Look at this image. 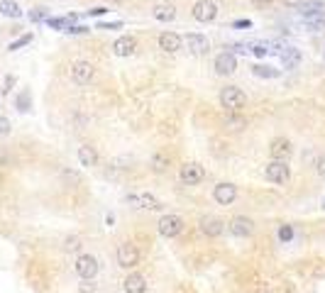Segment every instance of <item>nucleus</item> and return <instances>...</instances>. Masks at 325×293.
Segmentation results:
<instances>
[{"instance_id":"e433bc0d","label":"nucleus","mask_w":325,"mask_h":293,"mask_svg":"<svg viewBox=\"0 0 325 293\" xmlns=\"http://www.w3.org/2000/svg\"><path fill=\"white\" fill-rule=\"evenodd\" d=\"M12 83H15V76H8V79H5V88H3V90L8 93V90L12 88Z\"/></svg>"},{"instance_id":"4c0bfd02","label":"nucleus","mask_w":325,"mask_h":293,"mask_svg":"<svg viewBox=\"0 0 325 293\" xmlns=\"http://www.w3.org/2000/svg\"><path fill=\"white\" fill-rule=\"evenodd\" d=\"M235 27H247V30H249V27H252V22H249V20H237Z\"/></svg>"},{"instance_id":"473e14b6","label":"nucleus","mask_w":325,"mask_h":293,"mask_svg":"<svg viewBox=\"0 0 325 293\" xmlns=\"http://www.w3.org/2000/svg\"><path fill=\"white\" fill-rule=\"evenodd\" d=\"M315 171H318V176L325 181V157H318V161H315Z\"/></svg>"},{"instance_id":"f8f14e48","label":"nucleus","mask_w":325,"mask_h":293,"mask_svg":"<svg viewBox=\"0 0 325 293\" xmlns=\"http://www.w3.org/2000/svg\"><path fill=\"white\" fill-rule=\"evenodd\" d=\"M186 46H189L191 54L201 57V54H208V49H211V42H208V37H205V34L191 32V34H186Z\"/></svg>"},{"instance_id":"393cba45","label":"nucleus","mask_w":325,"mask_h":293,"mask_svg":"<svg viewBox=\"0 0 325 293\" xmlns=\"http://www.w3.org/2000/svg\"><path fill=\"white\" fill-rule=\"evenodd\" d=\"M0 12H3L5 17H20V15H22L20 5H17L15 0H0Z\"/></svg>"},{"instance_id":"b1692460","label":"nucleus","mask_w":325,"mask_h":293,"mask_svg":"<svg viewBox=\"0 0 325 293\" xmlns=\"http://www.w3.org/2000/svg\"><path fill=\"white\" fill-rule=\"evenodd\" d=\"M323 10H325L323 0H308V3H303V5H301V15H303V17L318 15V12H323Z\"/></svg>"},{"instance_id":"412c9836","label":"nucleus","mask_w":325,"mask_h":293,"mask_svg":"<svg viewBox=\"0 0 325 293\" xmlns=\"http://www.w3.org/2000/svg\"><path fill=\"white\" fill-rule=\"evenodd\" d=\"M169 164H171V157H169L167 152H157V154L152 157V161H149V166H152L154 174H164V171L169 169Z\"/></svg>"},{"instance_id":"2eb2a0df","label":"nucleus","mask_w":325,"mask_h":293,"mask_svg":"<svg viewBox=\"0 0 325 293\" xmlns=\"http://www.w3.org/2000/svg\"><path fill=\"white\" fill-rule=\"evenodd\" d=\"M137 49V39L135 37H118L115 42H112V54L115 57H132Z\"/></svg>"},{"instance_id":"cd10ccee","label":"nucleus","mask_w":325,"mask_h":293,"mask_svg":"<svg viewBox=\"0 0 325 293\" xmlns=\"http://www.w3.org/2000/svg\"><path fill=\"white\" fill-rule=\"evenodd\" d=\"M30 42H32V34H22V37H20V39H15V42H12L8 49H10V52H15V49H20V46L30 44Z\"/></svg>"},{"instance_id":"7c9ffc66","label":"nucleus","mask_w":325,"mask_h":293,"mask_svg":"<svg viewBox=\"0 0 325 293\" xmlns=\"http://www.w3.org/2000/svg\"><path fill=\"white\" fill-rule=\"evenodd\" d=\"M79 247H81V239H79V237H68L66 245H64V249H68V252H76Z\"/></svg>"},{"instance_id":"c9c22d12","label":"nucleus","mask_w":325,"mask_h":293,"mask_svg":"<svg viewBox=\"0 0 325 293\" xmlns=\"http://www.w3.org/2000/svg\"><path fill=\"white\" fill-rule=\"evenodd\" d=\"M284 5H289V8H301L303 0H284Z\"/></svg>"},{"instance_id":"ddd939ff","label":"nucleus","mask_w":325,"mask_h":293,"mask_svg":"<svg viewBox=\"0 0 325 293\" xmlns=\"http://www.w3.org/2000/svg\"><path fill=\"white\" fill-rule=\"evenodd\" d=\"M215 71L220 74V76H233L237 71V59L233 52H223V54H218L215 57Z\"/></svg>"},{"instance_id":"423d86ee","label":"nucleus","mask_w":325,"mask_h":293,"mask_svg":"<svg viewBox=\"0 0 325 293\" xmlns=\"http://www.w3.org/2000/svg\"><path fill=\"white\" fill-rule=\"evenodd\" d=\"M93 76H96V66H93L90 61L79 59V61H74V64H71V81H74V83L86 86V83L93 81Z\"/></svg>"},{"instance_id":"1a4fd4ad","label":"nucleus","mask_w":325,"mask_h":293,"mask_svg":"<svg viewBox=\"0 0 325 293\" xmlns=\"http://www.w3.org/2000/svg\"><path fill=\"white\" fill-rule=\"evenodd\" d=\"M213 198L218 205H233L237 198V186L230 183V181H223L213 188Z\"/></svg>"},{"instance_id":"f257e3e1","label":"nucleus","mask_w":325,"mask_h":293,"mask_svg":"<svg viewBox=\"0 0 325 293\" xmlns=\"http://www.w3.org/2000/svg\"><path fill=\"white\" fill-rule=\"evenodd\" d=\"M220 105H223L227 113H240L247 105V95L242 88L237 86H227V88L220 90Z\"/></svg>"},{"instance_id":"6ab92c4d","label":"nucleus","mask_w":325,"mask_h":293,"mask_svg":"<svg viewBox=\"0 0 325 293\" xmlns=\"http://www.w3.org/2000/svg\"><path fill=\"white\" fill-rule=\"evenodd\" d=\"M125 293H147V279L142 274H130L123 281Z\"/></svg>"},{"instance_id":"f704fd0d","label":"nucleus","mask_w":325,"mask_h":293,"mask_svg":"<svg viewBox=\"0 0 325 293\" xmlns=\"http://www.w3.org/2000/svg\"><path fill=\"white\" fill-rule=\"evenodd\" d=\"M44 17V8H37L34 12H30V20H42Z\"/></svg>"},{"instance_id":"f3484780","label":"nucleus","mask_w":325,"mask_h":293,"mask_svg":"<svg viewBox=\"0 0 325 293\" xmlns=\"http://www.w3.org/2000/svg\"><path fill=\"white\" fill-rule=\"evenodd\" d=\"M181 42H183V39H181L176 32H169L167 30V32L159 34V49L167 52V54H176L181 49Z\"/></svg>"},{"instance_id":"2f4dec72","label":"nucleus","mask_w":325,"mask_h":293,"mask_svg":"<svg viewBox=\"0 0 325 293\" xmlns=\"http://www.w3.org/2000/svg\"><path fill=\"white\" fill-rule=\"evenodd\" d=\"M267 52H269L267 44H252V54L254 57H267Z\"/></svg>"},{"instance_id":"4be33fe9","label":"nucleus","mask_w":325,"mask_h":293,"mask_svg":"<svg viewBox=\"0 0 325 293\" xmlns=\"http://www.w3.org/2000/svg\"><path fill=\"white\" fill-rule=\"evenodd\" d=\"M281 61L286 68H296L301 64V52L296 46H286V52H281Z\"/></svg>"},{"instance_id":"a211bd4d","label":"nucleus","mask_w":325,"mask_h":293,"mask_svg":"<svg viewBox=\"0 0 325 293\" xmlns=\"http://www.w3.org/2000/svg\"><path fill=\"white\" fill-rule=\"evenodd\" d=\"M152 15H154V20L159 22H171L174 17H176V5L174 3H154V8H152Z\"/></svg>"},{"instance_id":"a878e982","label":"nucleus","mask_w":325,"mask_h":293,"mask_svg":"<svg viewBox=\"0 0 325 293\" xmlns=\"http://www.w3.org/2000/svg\"><path fill=\"white\" fill-rule=\"evenodd\" d=\"M225 125H227L230 130H242V127H245V117H242V115H237V113H227Z\"/></svg>"},{"instance_id":"6e6552de","label":"nucleus","mask_w":325,"mask_h":293,"mask_svg":"<svg viewBox=\"0 0 325 293\" xmlns=\"http://www.w3.org/2000/svg\"><path fill=\"white\" fill-rule=\"evenodd\" d=\"M74 269L79 274L81 279H96V274H98V259L93 257V254H81L76 264H74Z\"/></svg>"},{"instance_id":"bb28decb","label":"nucleus","mask_w":325,"mask_h":293,"mask_svg":"<svg viewBox=\"0 0 325 293\" xmlns=\"http://www.w3.org/2000/svg\"><path fill=\"white\" fill-rule=\"evenodd\" d=\"M17 110H30V93L27 90H22L20 95H17Z\"/></svg>"},{"instance_id":"9b49d317","label":"nucleus","mask_w":325,"mask_h":293,"mask_svg":"<svg viewBox=\"0 0 325 293\" xmlns=\"http://www.w3.org/2000/svg\"><path fill=\"white\" fill-rule=\"evenodd\" d=\"M227 230L235 237H249L254 232V223H252L247 215H237V217H233V220L227 223Z\"/></svg>"},{"instance_id":"9d476101","label":"nucleus","mask_w":325,"mask_h":293,"mask_svg":"<svg viewBox=\"0 0 325 293\" xmlns=\"http://www.w3.org/2000/svg\"><path fill=\"white\" fill-rule=\"evenodd\" d=\"M291 152H293V146H291V142H289L286 137H276V139H271L269 157L274 159V161H289Z\"/></svg>"},{"instance_id":"58836bf2","label":"nucleus","mask_w":325,"mask_h":293,"mask_svg":"<svg viewBox=\"0 0 325 293\" xmlns=\"http://www.w3.org/2000/svg\"><path fill=\"white\" fill-rule=\"evenodd\" d=\"M271 0H252V5H257V8H264V5H269Z\"/></svg>"},{"instance_id":"ea45409f","label":"nucleus","mask_w":325,"mask_h":293,"mask_svg":"<svg viewBox=\"0 0 325 293\" xmlns=\"http://www.w3.org/2000/svg\"><path fill=\"white\" fill-rule=\"evenodd\" d=\"M105 12H108V8H93L90 15H105Z\"/></svg>"},{"instance_id":"a19ab883","label":"nucleus","mask_w":325,"mask_h":293,"mask_svg":"<svg viewBox=\"0 0 325 293\" xmlns=\"http://www.w3.org/2000/svg\"><path fill=\"white\" fill-rule=\"evenodd\" d=\"M110 3H125V0H110Z\"/></svg>"},{"instance_id":"c85d7f7f","label":"nucleus","mask_w":325,"mask_h":293,"mask_svg":"<svg viewBox=\"0 0 325 293\" xmlns=\"http://www.w3.org/2000/svg\"><path fill=\"white\" fill-rule=\"evenodd\" d=\"M291 237H293V227L291 225H281V230H279L281 242H291Z\"/></svg>"},{"instance_id":"7ed1b4c3","label":"nucleus","mask_w":325,"mask_h":293,"mask_svg":"<svg viewBox=\"0 0 325 293\" xmlns=\"http://www.w3.org/2000/svg\"><path fill=\"white\" fill-rule=\"evenodd\" d=\"M157 230L161 237L171 239V237H176L183 232V217H179V215H174V213L161 215V220L157 223Z\"/></svg>"},{"instance_id":"5701e85b","label":"nucleus","mask_w":325,"mask_h":293,"mask_svg":"<svg viewBox=\"0 0 325 293\" xmlns=\"http://www.w3.org/2000/svg\"><path fill=\"white\" fill-rule=\"evenodd\" d=\"M252 74L254 76H259V79H279V68H274V66H264V64H254L252 66Z\"/></svg>"},{"instance_id":"0eeeda50","label":"nucleus","mask_w":325,"mask_h":293,"mask_svg":"<svg viewBox=\"0 0 325 293\" xmlns=\"http://www.w3.org/2000/svg\"><path fill=\"white\" fill-rule=\"evenodd\" d=\"M179 179L183 186H196V183H201V181L205 179V171H203L201 164L191 161V164H183V166H181Z\"/></svg>"},{"instance_id":"f03ea898","label":"nucleus","mask_w":325,"mask_h":293,"mask_svg":"<svg viewBox=\"0 0 325 293\" xmlns=\"http://www.w3.org/2000/svg\"><path fill=\"white\" fill-rule=\"evenodd\" d=\"M115 257H118V264L123 269H135L137 264H140V249L132 242H123V245H118Z\"/></svg>"},{"instance_id":"dca6fc26","label":"nucleus","mask_w":325,"mask_h":293,"mask_svg":"<svg viewBox=\"0 0 325 293\" xmlns=\"http://www.w3.org/2000/svg\"><path fill=\"white\" fill-rule=\"evenodd\" d=\"M201 232L205 237H220L225 232V223L220 217H213V215H208V217H201Z\"/></svg>"},{"instance_id":"72a5a7b5","label":"nucleus","mask_w":325,"mask_h":293,"mask_svg":"<svg viewBox=\"0 0 325 293\" xmlns=\"http://www.w3.org/2000/svg\"><path fill=\"white\" fill-rule=\"evenodd\" d=\"M8 132H10V120L0 117V135H8Z\"/></svg>"},{"instance_id":"39448f33","label":"nucleus","mask_w":325,"mask_h":293,"mask_svg":"<svg viewBox=\"0 0 325 293\" xmlns=\"http://www.w3.org/2000/svg\"><path fill=\"white\" fill-rule=\"evenodd\" d=\"M264 176H267V181H271V183H289V179H291V169H289V164L286 161H274L271 159L269 164L264 166Z\"/></svg>"},{"instance_id":"c756f323","label":"nucleus","mask_w":325,"mask_h":293,"mask_svg":"<svg viewBox=\"0 0 325 293\" xmlns=\"http://www.w3.org/2000/svg\"><path fill=\"white\" fill-rule=\"evenodd\" d=\"M79 293H96V283H93V279H83V283H79Z\"/></svg>"},{"instance_id":"aec40b11","label":"nucleus","mask_w":325,"mask_h":293,"mask_svg":"<svg viewBox=\"0 0 325 293\" xmlns=\"http://www.w3.org/2000/svg\"><path fill=\"white\" fill-rule=\"evenodd\" d=\"M79 161H81V166H86V169L96 166V164H98V152H96V146H90V144L79 146Z\"/></svg>"},{"instance_id":"4468645a","label":"nucleus","mask_w":325,"mask_h":293,"mask_svg":"<svg viewBox=\"0 0 325 293\" xmlns=\"http://www.w3.org/2000/svg\"><path fill=\"white\" fill-rule=\"evenodd\" d=\"M127 201L132 203V208H145V210H161V201L154 198V196H149V193H130L127 196Z\"/></svg>"},{"instance_id":"20e7f679","label":"nucleus","mask_w":325,"mask_h":293,"mask_svg":"<svg viewBox=\"0 0 325 293\" xmlns=\"http://www.w3.org/2000/svg\"><path fill=\"white\" fill-rule=\"evenodd\" d=\"M191 15H193V20H198L203 25L213 22L215 17H218V3L215 0H196Z\"/></svg>"}]
</instances>
